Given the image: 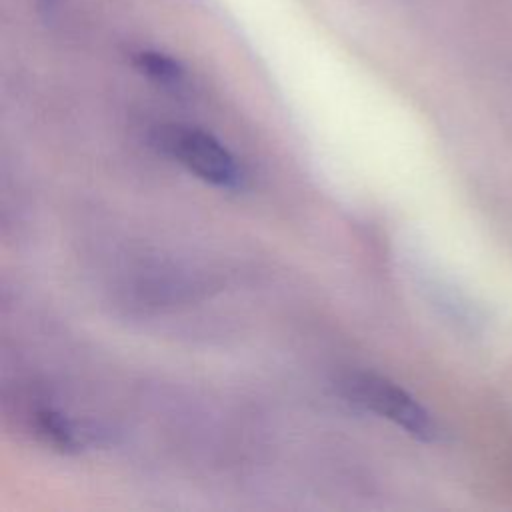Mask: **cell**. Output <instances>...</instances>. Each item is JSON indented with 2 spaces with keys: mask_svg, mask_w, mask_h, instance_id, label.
Wrapping results in <instances>:
<instances>
[{
  "mask_svg": "<svg viewBox=\"0 0 512 512\" xmlns=\"http://www.w3.org/2000/svg\"><path fill=\"white\" fill-rule=\"evenodd\" d=\"M340 388L350 402L394 422L418 440L432 442L440 434L432 414L404 388L384 376L372 372L348 374Z\"/></svg>",
  "mask_w": 512,
  "mask_h": 512,
  "instance_id": "6da1fadb",
  "label": "cell"
},
{
  "mask_svg": "<svg viewBox=\"0 0 512 512\" xmlns=\"http://www.w3.org/2000/svg\"><path fill=\"white\" fill-rule=\"evenodd\" d=\"M158 146L194 172L204 182L218 188H240L244 170L232 152L212 134L192 126H164L156 138Z\"/></svg>",
  "mask_w": 512,
  "mask_h": 512,
  "instance_id": "7a4b0ae2",
  "label": "cell"
},
{
  "mask_svg": "<svg viewBox=\"0 0 512 512\" xmlns=\"http://www.w3.org/2000/svg\"><path fill=\"white\" fill-rule=\"evenodd\" d=\"M36 432L40 438H44L46 444H50L62 452L78 450L82 444L80 434L74 428V424L66 416H62L60 412L50 410V408L36 412Z\"/></svg>",
  "mask_w": 512,
  "mask_h": 512,
  "instance_id": "3957f363",
  "label": "cell"
},
{
  "mask_svg": "<svg viewBox=\"0 0 512 512\" xmlns=\"http://www.w3.org/2000/svg\"><path fill=\"white\" fill-rule=\"evenodd\" d=\"M136 64L152 78L160 82H178L182 76V68L178 62L164 54H154V52H142L136 58Z\"/></svg>",
  "mask_w": 512,
  "mask_h": 512,
  "instance_id": "277c9868",
  "label": "cell"
}]
</instances>
